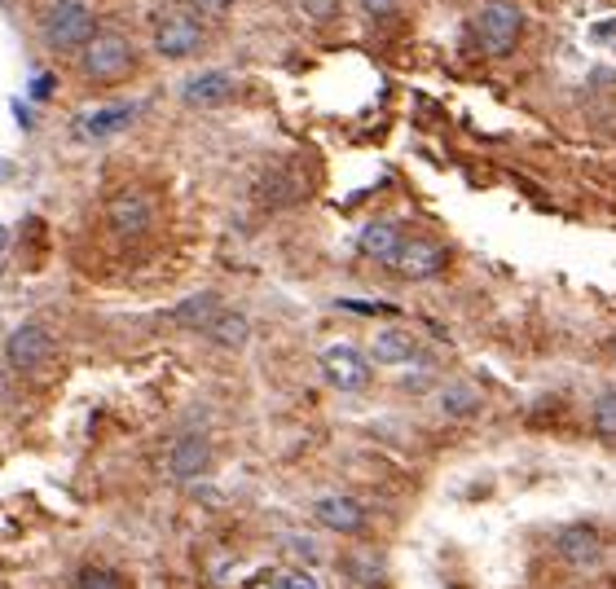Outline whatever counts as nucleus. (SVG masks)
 I'll use <instances>...</instances> for the list:
<instances>
[{"label": "nucleus", "instance_id": "obj_19", "mask_svg": "<svg viewBox=\"0 0 616 589\" xmlns=\"http://www.w3.org/2000/svg\"><path fill=\"white\" fill-rule=\"evenodd\" d=\"M436 405H440V414L445 418H476L484 396L471 383H445L440 387V396H436Z\"/></svg>", "mask_w": 616, "mask_h": 589}, {"label": "nucleus", "instance_id": "obj_4", "mask_svg": "<svg viewBox=\"0 0 616 589\" xmlns=\"http://www.w3.org/2000/svg\"><path fill=\"white\" fill-rule=\"evenodd\" d=\"M317 365H322L326 383L335 387V392H366L370 387V361H366V352L352 348V343H330Z\"/></svg>", "mask_w": 616, "mask_h": 589}, {"label": "nucleus", "instance_id": "obj_10", "mask_svg": "<svg viewBox=\"0 0 616 589\" xmlns=\"http://www.w3.org/2000/svg\"><path fill=\"white\" fill-rule=\"evenodd\" d=\"M603 550V537H599V524H564L555 532V554L568 563V568H586V563L599 559Z\"/></svg>", "mask_w": 616, "mask_h": 589}, {"label": "nucleus", "instance_id": "obj_3", "mask_svg": "<svg viewBox=\"0 0 616 589\" xmlns=\"http://www.w3.org/2000/svg\"><path fill=\"white\" fill-rule=\"evenodd\" d=\"M520 31H524V14L515 0H489L476 18L480 49L489 53V58H506V53L515 49V40H520Z\"/></svg>", "mask_w": 616, "mask_h": 589}, {"label": "nucleus", "instance_id": "obj_20", "mask_svg": "<svg viewBox=\"0 0 616 589\" xmlns=\"http://www.w3.org/2000/svg\"><path fill=\"white\" fill-rule=\"evenodd\" d=\"M344 568H348V576H352V581H357L361 589H374V585L388 581V568H383L379 554H348Z\"/></svg>", "mask_w": 616, "mask_h": 589}, {"label": "nucleus", "instance_id": "obj_5", "mask_svg": "<svg viewBox=\"0 0 616 589\" xmlns=\"http://www.w3.org/2000/svg\"><path fill=\"white\" fill-rule=\"evenodd\" d=\"M203 44V22H198L190 9H172V14L159 18L154 27V49L163 58H190V53Z\"/></svg>", "mask_w": 616, "mask_h": 589}, {"label": "nucleus", "instance_id": "obj_11", "mask_svg": "<svg viewBox=\"0 0 616 589\" xmlns=\"http://www.w3.org/2000/svg\"><path fill=\"white\" fill-rule=\"evenodd\" d=\"M234 88H238L234 71H220V66H212V71H198V75L185 80L181 102L185 106H225L229 97H234Z\"/></svg>", "mask_w": 616, "mask_h": 589}, {"label": "nucleus", "instance_id": "obj_14", "mask_svg": "<svg viewBox=\"0 0 616 589\" xmlns=\"http://www.w3.org/2000/svg\"><path fill=\"white\" fill-rule=\"evenodd\" d=\"M370 357L379 365H410V361H418V339L410 335V330H401V326H388V330L374 335Z\"/></svg>", "mask_w": 616, "mask_h": 589}, {"label": "nucleus", "instance_id": "obj_17", "mask_svg": "<svg viewBox=\"0 0 616 589\" xmlns=\"http://www.w3.org/2000/svg\"><path fill=\"white\" fill-rule=\"evenodd\" d=\"M220 313V295L216 291H198L190 299H181V304L172 308V321L176 326H185V330H207L216 321Z\"/></svg>", "mask_w": 616, "mask_h": 589}, {"label": "nucleus", "instance_id": "obj_30", "mask_svg": "<svg viewBox=\"0 0 616 589\" xmlns=\"http://www.w3.org/2000/svg\"><path fill=\"white\" fill-rule=\"evenodd\" d=\"M612 357H616V343H612Z\"/></svg>", "mask_w": 616, "mask_h": 589}, {"label": "nucleus", "instance_id": "obj_15", "mask_svg": "<svg viewBox=\"0 0 616 589\" xmlns=\"http://www.w3.org/2000/svg\"><path fill=\"white\" fill-rule=\"evenodd\" d=\"M361 255H370V260H379V264H388L392 269V260H396V251L405 247V238H401V229L392 225V220H370L366 229H361Z\"/></svg>", "mask_w": 616, "mask_h": 589}, {"label": "nucleus", "instance_id": "obj_16", "mask_svg": "<svg viewBox=\"0 0 616 589\" xmlns=\"http://www.w3.org/2000/svg\"><path fill=\"white\" fill-rule=\"evenodd\" d=\"M304 176L300 172H291V168H282V172H269L260 181V203L264 207H291V203H300L304 198Z\"/></svg>", "mask_w": 616, "mask_h": 589}, {"label": "nucleus", "instance_id": "obj_23", "mask_svg": "<svg viewBox=\"0 0 616 589\" xmlns=\"http://www.w3.org/2000/svg\"><path fill=\"white\" fill-rule=\"evenodd\" d=\"M339 308H348V313H361V317H392L396 313L392 304H370V299H344Z\"/></svg>", "mask_w": 616, "mask_h": 589}, {"label": "nucleus", "instance_id": "obj_9", "mask_svg": "<svg viewBox=\"0 0 616 589\" xmlns=\"http://www.w3.org/2000/svg\"><path fill=\"white\" fill-rule=\"evenodd\" d=\"M445 260H449V251L440 247V242L405 238V247L396 251V260H392V269L401 277H410V282H423V277H436L440 269H445Z\"/></svg>", "mask_w": 616, "mask_h": 589}, {"label": "nucleus", "instance_id": "obj_25", "mask_svg": "<svg viewBox=\"0 0 616 589\" xmlns=\"http://www.w3.org/2000/svg\"><path fill=\"white\" fill-rule=\"evenodd\" d=\"M278 589H322V585H317L308 572H286L282 581H278Z\"/></svg>", "mask_w": 616, "mask_h": 589}, {"label": "nucleus", "instance_id": "obj_24", "mask_svg": "<svg viewBox=\"0 0 616 589\" xmlns=\"http://www.w3.org/2000/svg\"><path fill=\"white\" fill-rule=\"evenodd\" d=\"M300 9L313 22H330V18L339 14V0H300Z\"/></svg>", "mask_w": 616, "mask_h": 589}, {"label": "nucleus", "instance_id": "obj_8", "mask_svg": "<svg viewBox=\"0 0 616 589\" xmlns=\"http://www.w3.org/2000/svg\"><path fill=\"white\" fill-rule=\"evenodd\" d=\"M106 220H110V229H115L119 238H141V233L154 225V203L146 194H137V190H124V194H115L106 203Z\"/></svg>", "mask_w": 616, "mask_h": 589}, {"label": "nucleus", "instance_id": "obj_27", "mask_svg": "<svg viewBox=\"0 0 616 589\" xmlns=\"http://www.w3.org/2000/svg\"><path fill=\"white\" fill-rule=\"evenodd\" d=\"M49 88H53V75H36V84H31V93H36V97H49Z\"/></svg>", "mask_w": 616, "mask_h": 589}, {"label": "nucleus", "instance_id": "obj_12", "mask_svg": "<svg viewBox=\"0 0 616 589\" xmlns=\"http://www.w3.org/2000/svg\"><path fill=\"white\" fill-rule=\"evenodd\" d=\"M207 466H212V444H207V436H198V431H185V436L168 449L172 480H198Z\"/></svg>", "mask_w": 616, "mask_h": 589}, {"label": "nucleus", "instance_id": "obj_13", "mask_svg": "<svg viewBox=\"0 0 616 589\" xmlns=\"http://www.w3.org/2000/svg\"><path fill=\"white\" fill-rule=\"evenodd\" d=\"M132 119H137V106H102V110H84L80 119H75V137L84 141H106L115 137V132H124Z\"/></svg>", "mask_w": 616, "mask_h": 589}, {"label": "nucleus", "instance_id": "obj_2", "mask_svg": "<svg viewBox=\"0 0 616 589\" xmlns=\"http://www.w3.org/2000/svg\"><path fill=\"white\" fill-rule=\"evenodd\" d=\"M80 66H84L88 80H97V84L124 80V75L132 71V44H128V36H119V31H97V36L84 44Z\"/></svg>", "mask_w": 616, "mask_h": 589}, {"label": "nucleus", "instance_id": "obj_29", "mask_svg": "<svg viewBox=\"0 0 616 589\" xmlns=\"http://www.w3.org/2000/svg\"><path fill=\"white\" fill-rule=\"evenodd\" d=\"M0 247H5V229H0Z\"/></svg>", "mask_w": 616, "mask_h": 589}, {"label": "nucleus", "instance_id": "obj_18", "mask_svg": "<svg viewBox=\"0 0 616 589\" xmlns=\"http://www.w3.org/2000/svg\"><path fill=\"white\" fill-rule=\"evenodd\" d=\"M203 335L212 339L216 348H242V343L251 339V321H247V313H238V308H220L216 321L203 330Z\"/></svg>", "mask_w": 616, "mask_h": 589}, {"label": "nucleus", "instance_id": "obj_1", "mask_svg": "<svg viewBox=\"0 0 616 589\" xmlns=\"http://www.w3.org/2000/svg\"><path fill=\"white\" fill-rule=\"evenodd\" d=\"M93 36H97V18L84 0H53L40 18V40L49 44L53 53L84 49Z\"/></svg>", "mask_w": 616, "mask_h": 589}, {"label": "nucleus", "instance_id": "obj_28", "mask_svg": "<svg viewBox=\"0 0 616 589\" xmlns=\"http://www.w3.org/2000/svg\"><path fill=\"white\" fill-rule=\"evenodd\" d=\"M198 5H203V9H207V14H220V9H225V5H229V0H198Z\"/></svg>", "mask_w": 616, "mask_h": 589}, {"label": "nucleus", "instance_id": "obj_7", "mask_svg": "<svg viewBox=\"0 0 616 589\" xmlns=\"http://www.w3.org/2000/svg\"><path fill=\"white\" fill-rule=\"evenodd\" d=\"M313 519H317V524H322L326 532H339V537H357V532H366V524H370L366 506H361L357 497H348V493H326V497H317Z\"/></svg>", "mask_w": 616, "mask_h": 589}, {"label": "nucleus", "instance_id": "obj_6", "mask_svg": "<svg viewBox=\"0 0 616 589\" xmlns=\"http://www.w3.org/2000/svg\"><path fill=\"white\" fill-rule=\"evenodd\" d=\"M49 357H53V335L40 326V321L18 326L14 335H9V343H5V361H9V370H18V374L40 370Z\"/></svg>", "mask_w": 616, "mask_h": 589}, {"label": "nucleus", "instance_id": "obj_21", "mask_svg": "<svg viewBox=\"0 0 616 589\" xmlns=\"http://www.w3.org/2000/svg\"><path fill=\"white\" fill-rule=\"evenodd\" d=\"M75 589H124V576H119L115 568L88 563V568H80V576H75Z\"/></svg>", "mask_w": 616, "mask_h": 589}, {"label": "nucleus", "instance_id": "obj_26", "mask_svg": "<svg viewBox=\"0 0 616 589\" xmlns=\"http://www.w3.org/2000/svg\"><path fill=\"white\" fill-rule=\"evenodd\" d=\"M396 5H401V0H361V9H366V14H374V18H392Z\"/></svg>", "mask_w": 616, "mask_h": 589}, {"label": "nucleus", "instance_id": "obj_22", "mask_svg": "<svg viewBox=\"0 0 616 589\" xmlns=\"http://www.w3.org/2000/svg\"><path fill=\"white\" fill-rule=\"evenodd\" d=\"M590 422H594V431H599V436L616 440V392H603L599 400H594Z\"/></svg>", "mask_w": 616, "mask_h": 589}]
</instances>
